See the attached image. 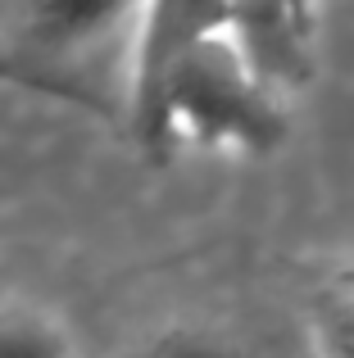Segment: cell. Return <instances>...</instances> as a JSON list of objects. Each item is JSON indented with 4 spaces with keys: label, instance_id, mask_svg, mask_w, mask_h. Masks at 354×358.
Segmentation results:
<instances>
[{
    "label": "cell",
    "instance_id": "cell-6",
    "mask_svg": "<svg viewBox=\"0 0 354 358\" xmlns=\"http://www.w3.org/2000/svg\"><path fill=\"white\" fill-rule=\"evenodd\" d=\"M127 358H241L236 345L209 327H169V331L141 341Z\"/></svg>",
    "mask_w": 354,
    "mask_h": 358
},
{
    "label": "cell",
    "instance_id": "cell-3",
    "mask_svg": "<svg viewBox=\"0 0 354 358\" xmlns=\"http://www.w3.org/2000/svg\"><path fill=\"white\" fill-rule=\"evenodd\" d=\"M232 14L250 59L282 96L309 78L323 0H232Z\"/></svg>",
    "mask_w": 354,
    "mask_h": 358
},
{
    "label": "cell",
    "instance_id": "cell-4",
    "mask_svg": "<svg viewBox=\"0 0 354 358\" xmlns=\"http://www.w3.org/2000/svg\"><path fill=\"white\" fill-rule=\"evenodd\" d=\"M309 336L318 358H354V263L318 281L309 299Z\"/></svg>",
    "mask_w": 354,
    "mask_h": 358
},
{
    "label": "cell",
    "instance_id": "cell-5",
    "mask_svg": "<svg viewBox=\"0 0 354 358\" xmlns=\"http://www.w3.org/2000/svg\"><path fill=\"white\" fill-rule=\"evenodd\" d=\"M0 358H78L50 313L32 304H0Z\"/></svg>",
    "mask_w": 354,
    "mask_h": 358
},
{
    "label": "cell",
    "instance_id": "cell-2",
    "mask_svg": "<svg viewBox=\"0 0 354 358\" xmlns=\"http://www.w3.org/2000/svg\"><path fill=\"white\" fill-rule=\"evenodd\" d=\"M141 0H9V36L36 59H78L127 41Z\"/></svg>",
    "mask_w": 354,
    "mask_h": 358
},
{
    "label": "cell",
    "instance_id": "cell-1",
    "mask_svg": "<svg viewBox=\"0 0 354 358\" xmlns=\"http://www.w3.org/2000/svg\"><path fill=\"white\" fill-rule=\"evenodd\" d=\"M132 131L146 150H218L273 155L286 141V96L259 73L236 27L200 41L150 100L132 109Z\"/></svg>",
    "mask_w": 354,
    "mask_h": 358
}]
</instances>
